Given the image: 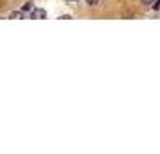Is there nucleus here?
<instances>
[{
  "label": "nucleus",
  "mask_w": 160,
  "mask_h": 154,
  "mask_svg": "<svg viewBox=\"0 0 160 154\" xmlns=\"http://www.w3.org/2000/svg\"><path fill=\"white\" fill-rule=\"evenodd\" d=\"M22 16H23L22 11H13V13H11V18H22Z\"/></svg>",
  "instance_id": "obj_3"
},
{
  "label": "nucleus",
  "mask_w": 160,
  "mask_h": 154,
  "mask_svg": "<svg viewBox=\"0 0 160 154\" xmlns=\"http://www.w3.org/2000/svg\"><path fill=\"white\" fill-rule=\"evenodd\" d=\"M32 9H34V4H32V2H25L23 7H22V13H31Z\"/></svg>",
  "instance_id": "obj_2"
},
{
  "label": "nucleus",
  "mask_w": 160,
  "mask_h": 154,
  "mask_svg": "<svg viewBox=\"0 0 160 154\" xmlns=\"http://www.w3.org/2000/svg\"><path fill=\"white\" fill-rule=\"evenodd\" d=\"M140 2H142L144 6H149V4H153V2H155V0H140Z\"/></svg>",
  "instance_id": "obj_5"
},
{
  "label": "nucleus",
  "mask_w": 160,
  "mask_h": 154,
  "mask_svg": "<svg viewBox=\"0 0 160 154\" xmlns=\"http://www.w3.org/2000/svg\"><path fill=\"white\" fill-rule=\"evenodd\" d=\"M45 16H47L45 9H38V7H34L32 11H31V18H32V20H42V18H45Z\"/></svg>",
  "instance_id": "obj_1"
},
{
  "label": "nucleus",
  "mask_w": 160,
  "mask_h": 154,
  "mask_svg": "<svg viewBox=\"0 0 160 154\" xmlns=\"http://www.w3.org/2000/svg\"><path fill=\"white\" fill-rule=\"evenodd\" d=\"M67 2H74V0H67Z\"/></svg>",
  "instance_id": "obj_6"
},
{
  "label": "nucleus",
  "mask_w": 160,
  "mask_h": 154,
  "mask_svg": "<svg viewBox=\"0 0 160 154\" xmlns=\"http://www.w3.org/2000/svg\"><path fill=\"white\" fill-rule=\"evenodd\" d=\"M87 4H88V6H97V4H99V0H87Z\"/></svg>",
  "instance_id": "obj_4"
}]
</instances>
